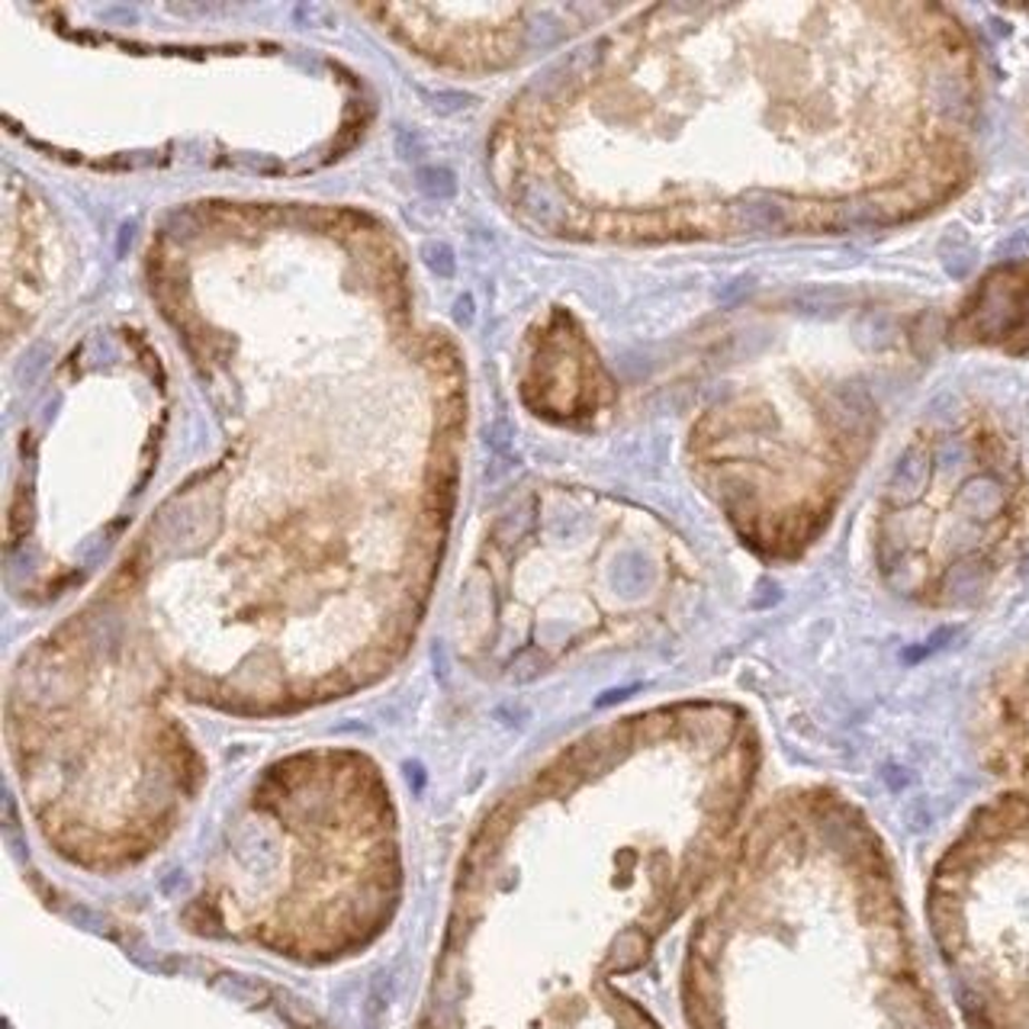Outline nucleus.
<instances>
[{"mask_svg": "<svg viewBox=\"0 0 1029 1029\" xmlns=\"http://www.w3.org/2000/svg\"><path fill=\"white\" fill-rule=\"evenodd\" d=\"M937 923L978 1029H1029V795L998 801L959 840Z\"/></svg>", "mask_w": 1029, "mask_h": 1029, "instance_id": "f257e3e1", "label": "nucleus"}, {"mask_svg": "<svg viewBox=\"0 0 1029 1029\" xmlns=\"http://www.w3.org/2000/svg\"><path fill=\"white\" fill-rule=\"evenodd\" d=\"M962 332L974 342L1029 347V267H1003L966 306Z\"/></svg>", "mask_w": 1029, "mask_h": 1029, "instance_id": "f03ea898", "label": "nucleus"}]
</instances>
